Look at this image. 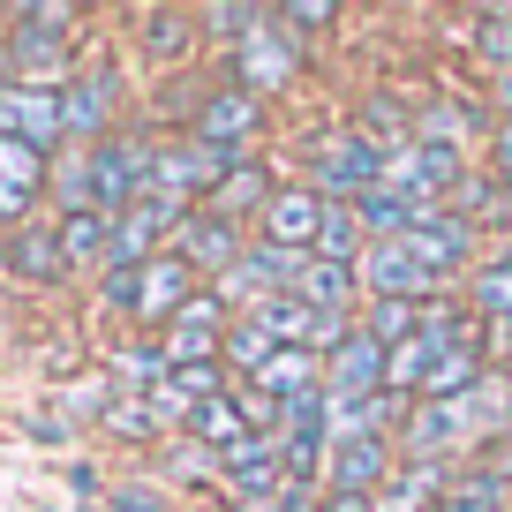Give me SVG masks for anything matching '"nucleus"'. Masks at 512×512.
<instances>
[{"label": "nucleus", "instance_id": "bb28decb", "mask_svg": "<svg viewBox=\"0 0 512 512\" xmlns=\"http://www.w3.org/2000/svg\"><path fill=\"white\" fill-rule=\"evenodd\" d=\"M196 23H204L211 38H226V46H241V38H256L264 23H272V8H249V0H211V8H196Z\"/></svg>", "mask_w": 512, "mask_h": 512}, {"label": "nucleus", "instance_id": "6e6552de", "mask_svg": "<svg viewBox=\"0 0 512 512\" xmlns=\"http://www.w3.org/2000/svg\"><path fill=\"white\" fill-rule=\"evenodd\" d=\"M61 106H68V144H76V151L106 144V136H113V113H121V68H113V61L83 68V76L61 91Z\"/></svg>", "mask_w": 512, "mask_h": 512}, {"label": "nucleus", "instance_id": "0eeeda50", "mask_svg": "<svg viewBox=\"0 0 512 512\" xmlns=\"http://www.w3.org/2000/svg\"><path fill=\"white\" fill-rule=\"evenodd\" d=\"M196 294H204V272H196V264H189L181 249H159V256L144 264V287H136V324H144V332L159 339L166 324H174L181 309L196 302Z\"/></svg>", "mask_w": 512, "mask_h": 512}, {"label": "nucleus", "instance_id": "c85d7f7f", "mask_svg": "<svg viewBox=\"0 0 512 512\" xmlns=\"http://www.w3.org/2000/svg\"><path fill=\"white\" fill-rule=\"evenodd\" d=\"M249 324H264L279 347H302V339H309V302H294V294H264V302L249 309Z\"/></svg>", "mask_w": 512, "mask_h": 512}, {"label": "nucleus", "instance_id": "2f4dec72", "mask_svg": "<svg viewBox=\"0 0 512 512\" xmlns=\"http://www.w3.org/2000/svg\"><path fill=\"white\" fill-rule=\"evenodd\" d=\"M0 181H16V189H38L46 196V151L38 144H23V136H0Z\"/></svg>", "mask_w": 512, "mask_h": 512}, {"label": "nucleus", "instance_id": "ddd939ff", "mask_svg": "<svg viewBox=\"0 0 512 512\" xmlns=\"http://www.w3.org/2000/svg\"><path fill=\"white\" fill-rule=\"evenodd\" d=\"M384 362H392V347H377L369 332H354L339 354H324V392H332V400H377Z\"/></svg>", "mask_w": 512, "mask_h": 512}, {"label": "nucleus", "instance_id": "cd10ccee", "mask_svg": "<svg viewBox=\"0 0 512 512\" xmlns=\"http://www.w3.org/2000/svg\"><path fill=\"white\" fill-rule=\"evenodd\" d=\"M46 189H53V204H61V219H68V211H91V151L68 144L61 159H53V181H46Z\"/></svg>", "mask_w": 512, "mask_h": 512}, {"label": "nucleus", "instance_id": "412c9836", "mask_svg": "<svg viewBox=\"0 0 512 512\" xmlns=\"http://www.w3.org/2000/svg\"><path fill=\"white\" fill-rule=\"evenodd\" d=\"M467 309H475L482 324H512V256H490V264H475V279H467Z\"/></svg>", "mask_w": 512, "mask_h": 512}, {"label": "nucleus", "instance_id": "f8f14e48", "mask_svg": "<svg viewBox=\"0 0 512 512\" xmlns=\"http://www.w3.org/2000/svg\"><path fill=\"white\" fill-rule=\"evenodd\" d=\"M407 241H415V256L430 264L437 279H460V272H475V226H467L452 204H445V211H422V226H415Z\"/></svg>", "mask_w": 512, "mask_h": 512}, {"label": "nucleus", "instance_id": "1a4fd4ad", "mask_svg": "<svg viewBox=\"0 0 512 512\" xmlns=\"http://www.w3.org/2000/svg\"><path fill=\"white\" fill-rule=\"evenodd\" d=\"M0 136H23V144H38V151H68L61 91H23V83H8V91H0Z\"/></svg>", "mask_w": 512, "mask_h": 512}, {"label": "nucleus", "instance_id": "a211bd4d", "mask_svg": "<svg viewBox=\"0 0 512 512\" xmlns=\"http://www.w3.org/2000/svg\"><path fill=\"white\" fill-rule=\"evenodd\" d=\"M294 302H309V309H354V302H369V294H362V272H354V264H324V256H309L302 279H294Z\"/></svg>", "mask_w": 512, "mask_h": 512}, {"label": "nucleus", "instance_id": "79ce46f5", "mask_svg": "<svg viewBox=\"0 0 512 512\" xmlns=\"http://www.w3.org/2000/svg\"><path fill=\"white\" fill-rule=\"evenodd\" d=\"M490 106H497V121H512V68H505V76H490Z\"/></svg>", "mask_w": 512, "mask_h": 512}, {"label": "nucleus", "instance_id": "b1692460", "mask_svg": "<svg viewBox=\"0 0 512 512\" xmlns=\"http://www.w3.org/2000/svg\"><path fill=\"white\" fill-rule=\"evenodd\" d=\"M61 226V256H68V272L76 264H106V211H68V219H53Z\"/></svg>", "mask_w": 512, "mask_h": 512}, {"label": "nucleus", "instance_id": "f3484780", "mask_svg": "<svg viewBox=\"0 0 512 512\" xmlns=\"http://www.w3.org/2000/svg\"><path fill=\"white\" fill-rule=\"evenodd\" d=\"M249 384H256V392H272V400L287 407V400H302V392H324V354H309V347H279Z\"/></svg>", "mask_w": 512, "mask_h": 512}, {"label": "nucleus", "instance_id": "c9c22d12", "mask_svg": "<svg viewBox=\"0 0 512 512\" xmlns=\"http://www.w3.org/2000/svg\"><path fill=\"white\" fill-rule=\"evenodd\" d=\"M98 430H106V437H136V445H144V437H166L159 422H151V407H144V400H113Z\"/></svg>", "mask_w": 512, "mask_h": 512}, {"label": "nucleus", "instance_id": "58836bf2", "mask_svg": "<svg viewBox=\"0 0 512 512\" xmlns=\"http://www.w3.org/2000/svg\"><path fill=\"white\" fill-rule=\"evenodd\" d=\"M136 287H144V272H98V302L106 309H128V317H136Z\"/></svg>", "mask_w": 512, "mask_h": 512}, {"label": "nucleus", "instance_id": "c756f323", "mask_svg": "<svg viewBox=\"0 0 512 512\" xmlns=\"http://www.w3.org/2000/svg\"><path fill=\"white\" fill-rule=\"evenodd\" d=\"M279 354V339L264 332V324H249V317H234V332H226V369L234 377H256V369Z\"/></svg>", "mask_w": 512, "mask_h": 512}, {"label": "nucleus", "instance_id": "473e14b6", "mask_svg": "<svg viewBox=\"0 0 512 512\" xmlns=\"http://www.w3.org/2000/svg\"><path fill=\"white\" fill-rule=\"evenodd\" d=\"M272 23L287 38H317V31H332V23H339V8H332V0H287V8H272Z\"/></svg>", "mask_w": 512, "mask_h": 512}, {"label": "nucleus", "instance_id": "423d86ee", "mask_svg": "<svg viewBox=\"0 0 512 512\" xmlns=\"http://www.w3.org/2000/svg\"><path fill=\"white\" fill-rule=\"evenodd\" d=\"M234 91H249V98H279V91H294V68H302V38H287L279 23H264L256 38H241L234 46Z\"/></svg>", "mask_w": 512, "mask_h": 512}, {"label": "nucleus", "instance_id": "39448f33", "mask_svg": "<svg viewBox=\"0 0 512 512\" xmlns=\"http://www.w3.org/2000/svg\"><path fill=\"white\" fill-rule=\"evenodd\" d=\"M362 294H369V302H430V294H445V279L415 256V241H369Z\"/></svg>", "mask_w": 512, "mask_h": 512}, {"label": "nucleus", "instance_id": "37998d69", "mask_svg": "<svg viewBox=\"0 0 512 512\" xmlns=\"http://www.w3.org/2000/svg\"><path fill=\"white\" fill-rule=\"evenodd\" d=\"M8 249H16V234H0V279H8Z\"/></svg>", "mask_w": 512, "mask_h": 512}, {"label": "nucleus", "instance_id": "f03ea898", "mask_svg": "<svg viewBox=\"0 0 512 512\" xmlns=\"http://www.w3.org/2000/svg\"><path fill=\"white\" fill-rule=\"evenodd\" d=\"M189 136H196V144H211V151H226V159H256V144H264V98L219 83V91L196 98Z\"/></svg>", "mask_w": 512, "mask_h": 512}, {"label": "nucleus", "instance_id": "5701e85b", "mask_svg": "<svg viewBox=\"0 0 512 512\" xmlns=\"http://www.w3.org/2000/svg\"><path fill=\"white\" fill-rule=\"evenodd\" d=\"M437 512H512V482H497L490 467H460Z\"/></svg>", "mask_w": 512, "mask_h": 512}, {"label": "nucleus", "instance_id": "4c0bfd02", "mask_svg": "<svg viewBox=\"0 0 512 512\" xmlns=\"http://www.w3.org/2000/svg\"><path fill=\"white\" fill-rule=\"evenodd\" d=\"M482 174H490L497 189H512V121H490V136H482Z\"/></svg>", "mask_w": 512, "mask_h": 512}, {"label": "nucleus", "instance_id": "aec40b11", "mask_svg": "<svg viewBox=\"0 0 512 512\" xmlns=\"http://www.w3.org/2000/svg\"><path fill=\"white\" fill-rule=\"evenodd\" d=\"M144 53L151 61H181V53L196 46V31H204V23H196V8H144Z\"/></svg>", "mask_w": 512, "mask_h": 512}, {"label": "nucleus", "instance_id": "a878e982", "mask_svg": "<svg viewBox=\"0 0 512 512\" xmlns=\"http://www.w3.org/2000/svg\"><path fill=\"white\" fill-rule=\"evenodd\" d=\"M362 332L377 347H407L422 332V302H362Z\"/></svg>", "mask_w": 512, "mask_h": 512}, {"label": "nucleus", "instance_id": "9d476101", "mask_svg": "<svg viewBox=\"0 0 512 512\" xmlns=\"http://www.w3.org/2000/svg\"><path fill=\"white\" fill-rule=\"evenodd\" d=\"M392 475H400V445H392V437H347V445H332V460H324V490L377 497Z\"/></svg>", "mask_w": 512, "mask_h": 512}, {"label": "nucleus", "instance_id": "7ed1b4c3", "mask_svg": "<svg viewBox=\"0 0 512 512\" xmlns=\"http://www.w3.org/2000/svg\"><path fill=\"white\" fill-rule=\"evenodd\" d=\"M234 166H241V159H226V151L196 144V136H174V144L159 151V174H151V189H144V196H174V204H196V211H204V204H211V189H219Z\"/></svg>", "mask_w": 512, "mask_h": 512}, {"label": "nucleus", "instance_id": "393cba45", "mask_svg": "<svg viewBox=\"0 0 512 512\" xmlns=\"http://www.w3.org/2000/svg\"><path fill=\"white\" fill-rule=\"evenodd\" d=\"M317 256H324V264H354V272H362L369 234H362V219H354V204H332V219H324V241H317Z\"/></svg>", "mask_w": 512, "mask_h": 512}, {"label": "nucleus", "instance_id": "f704fd0d", "mask_svg": "<svg viewBox=\"0 0 512 512\" xmlns=\"http://www.w3.org/2000/svg\"><path fill=\"white\" fill-rule=\"evenodd\" d=\"M317 497H324L317 482H294V475H287V482H279V490L249 497V505H234V512H317Z\"/></svg>", "mask_w": 512, "mask_h": 512}, {"label": "nucleus", "instance_id": "ea45409f", "mask_svg": "<svg viewBox=\"0 0 512 512\" xmlns=\"http://www.w3.org/2000/svg\"><path fill=\"white\" fill-rule=\"evenodd\" d=\"M317 512H377V497H362V490H324Z\"/></svg>", "mask_w": 512, "mask_h": 512}, {"label": "nucleus", "instance_id": "4468645a", "mask_svg": "<svg viewBox=\"0 0 512 512\" xmlns=\"http://www.w3.org/2000/svg\"><path fill=\"white\" fill-rule=\"evenodd\" d=\"M272 196H279L272 166H264V159H241L234 174L211 189L204 211H211V219H226V226H249V234H256V219H264V204H272Z\"/></svg>", "mask_w": 512, "mask_h": 512}, {"label": "nucleus", "instance_id": "a19ab883", "mask_svg": "<svg viewBox=\"0 0 512 512\" xmlns=\"http://www.w3.org/2000/svg\"><path fill=\"white\" fill-rule=\"evenodd\" d=\"M106 512H166V505H159L151 490H113V505H106Z\"/></svg>", "mask_w": 512, "mask_h": 512}, {"label": "nucleus", "instance_id": "9b49d317", "mask_svg": "<svg viewBox=\"0 0 512 512\" xmlns=\"http://www.w3.org/2000/svg\"><path fill=\"white\" fill-rule=\"evenodd\" d=\"M249 241H256L249 226H226V219H211V211H196V219L174 234V249L189 256L196 272H204V287H219V279L234 272L241 256H249Z\"/></svg>", "mask_w": 512, "mask_h": 512}, {"label": "nucleus", "instance_id": "7c9ffc66", "mask_svg": "<svg viewBox=\"0 0 512 512\" xmlns=\"http://www.w3.org/2000/svg\"><path fill=\"white\" fill-rule=\"evenodd\" d=\"M8 31H38V38H53V46H68L76 8H68V0H23V8H8Z\"/></svg>", "mask_w": 512, "mask_h": 512}, {"label": "nucleus", "instance_id": "6ab92c4d", "mask_svg": "<svg viewBox=\"0 0 512 512\" xmlns=\"http://www.w3.org/2000/svg\"><path fill=\"white\" fill-rule=\"evenodd\" d=\"M189 437H196V445L211 452V460H226V452H234V445H249L256 430H249V415H241V400L226 392V400H204V407H196Z\"/></svg>", "mask_w": 512, "mask_h": 512}, {"label": "nucleus", "instance_id": "f257e3e1", "mask_svg": "<svg viewBox=\"0 0 512 512\" xmlns=\"http://www.w3.org/2000/svg\"><path fill=\"white\" fill-rule=\"evenodd\" d=\"M302 159H309L302 181H309L317 196H332V204H354V196H369V189L384 181V151L369 144L354 121H347V128H324V136H309Z\"/></svg>", "mask_w": 512, "mask_h": 512}, {"label": "nucleus", "instance_id": "20e7f679", "mask_svg": "<svg viewBox=\"0 0 512 512\" xmlns=\"http://www.w3.org/2000/svg\"><path fill=\"white\" fill-rule=\"evenodd\" d=\"M324 219H332V196H317L309 181H279V196L264 204V219H256V241L264 249H287V256H317L324 241Z\"/></svg>", "mask_w": 512, "mask_h": 512}, {"label": "nucleus", "instance_id": "e433bc0d", "mask_svg": "<svg viewBox=\"0 0 512 512\" xmlns=\"http://www.w3.org/2000/svg\"><path fill=\"white\" fill-rule=\"evenodd\" d=\"M144 407H151V422H159V430H189V422H196V407L174 392V377H159V384H151V392H144Z\"/></svg>", "mask_w": 512, "mask_h": 512}, {"label": "nucleus", "instance_id": "dca6fc26", "mask_svg": "<svg viewBox=\"0 0 512 512\" xmlns=\"http://www.w3.org/2000/svg\"><path fill=\"white\" fill-rule=\"evenodd\" d=\"M415 144L475 159V106H460V98H415Z\"/></svg>", "mask_w": 512, "mask_h": 512}, {"label": "nucleus", "instance_id": "4be33fe9", "mask_svg": "<svg viewBox=\"0 0 512 512\" xmlns=\"http://www.w3.org/2000/svg\"><path fill=\"white\" fill-rule=\"evenodd\" d=\"M166 377V362H159V339H136V347H113V362H106V384L121 392V400H144L151 384Z\"/></svg>", "mask_w": 512, "mask_h": 512}, {"label": "nucleus", "instance_id": "2eb2a0df", "mask_svg": "<svg viewBox=\"0 0 512 512\" xmlns=\"http://www.w3.org/2000/svg\"><path fill=\"white\" fill-rule=\"evenodd\" d=\"M8 279H23V287H61V279H68L61 226H53V219H31L16 234V249H8Z\"/></svg>", "mask_w": 512, "mask_h": 512}, {"label": "nucleus", "instance_id": "72a5a7b5", "mask_svg": "<svg viewBox=\"0 0 512 512\" xmlns=\"http://www.w3.org/2000/svg\"><path fill=\"white\" fill-rule=\"evenodd\" d=\"M174 377V392L189 407H204V400H226V362H196V369H166Z\"/></svg>", "mask_w": 512, "mask_h": 512}]
</instances>
